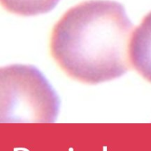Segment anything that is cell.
<instances>
[{"label":"cell","instance_id":"6da1fadb","mask_svg":"<svg viewBox=\"0 0 151 151\" xmlns=\"http://www.w3.org/2000/svg\"><path fill=\"white\" fill-rule=\"evenodd\" d=\"M134 24L124 6L89 0L64 13L50 38L52 56L69 77L87 84L116 79L131 67Z\"/></svg>","mask_w":151,"mask_h":151},{"label":"cell","instance_id":"7a4b0ae2","mask_svg":"<svg viewBox=\"0 0 151 151\" xmlns=\"http://www.w3.org/2000/svg\"><path fill=\"white\" fill-rule=\"evenodd\" d=\"M1 122H52L60 100L42 73L33 66L15 64L0 69Z\"/></svg>","mask_w":151,"mask_h":151},{"label":"cell","instance_id":"3957f363","mask_svg":"<svg viewBox=\"0 0 151 151\" xmlns=\"http://www.w3.org/2000/svg\"><path fill=\"white\" fill-rule=\"evenodd\" d=\"M130 60L137 72L151 83V12L134 30L130 44Z\"/></svg>","mask_w":151,"mask_h":151},{"label":"cell","instance_id":"277c9868","mask_svg":"<svg viewBox=\"0 0 151 151\" xmlns=\"http://www.w3.org/2000/svg\"><path fill=\"white\" fill-rule=\"evenodd\" d=\"M60 0H1L6 10L22 16H34L52 10Z\"/></svg>","mask_w":151,"mask_h":151},{"label":"cell","instance_id":"5b68a950","mask_svg":"<svg viewBox=\"0 0 151 151\" xmlns=\"http://www.w3.org/2000/svg\"><path fill=\"white\" fill-rule=\"evenodd\" d=\"M103 151H107V148H106V147H104V150Z\"/></svg>","mask_w":151,"mask_h":151},{"label":"cell","instance_id":"8992f818","mask_svg":"<svg viewBox=\"0 0 151 151\" xmlns=\"http://www.w3.org/2000/svg\"><path fill=\"white\" fill-rule=\"evenodd\" d=\"M14 151H19V150H18V148H15Z\"/></svg>","mask_w":151,"mask_h":151},{"label":"cell","instance_id":"52a82bcc","mask_svg":"<svg viewBox=\"0 0 151 151\" xmlns=\"http://www.w3.org/2000/svg\"><path fill=\"white\" fill-rule=\"evenodd\" d=\"M69 151H73V150H72V148H70V150H69Z\"/></svg>","mask_w":151,"mask_h":151}]
</instances>
